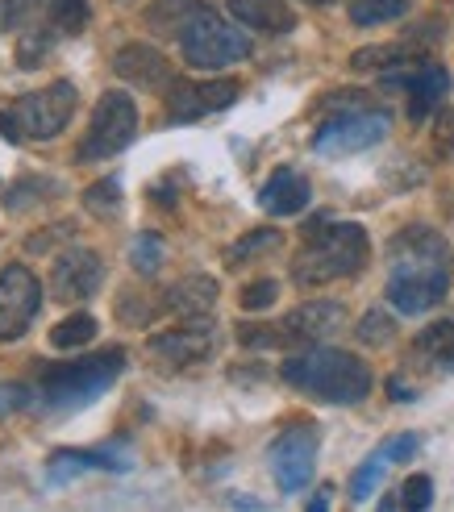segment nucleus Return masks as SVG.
Returning <instances> with one entry per match:
<instances>
[{
	"label": "nucleus",
	"mask_w": 454,
	"mask_h": 512,
	"mask_svg": "<svg viewBox=\"0 0 454 512\" xmlns=\"http://www.w3.org/2000/svg\"><path fill=\"white\" fill-rule=\"evenodd\" d=\"M413 9V0H350V21L367 30V25H388L400 21Z\"/></svg>",
	"instance_id": "25"
},
{
	"label": "nucleus",
	"mask_w": 454,
	"mask_h": 512,
	"mask_svg": "<svg viewBox=\"0 0 454 512\" xmlns=\"http://www.w3.org/2000/svg\"><path fill=\"white\" fill-rule=\"evenodd\" d=\"M163 259H167V246L159 234H138L130 242V267L138 275H159L163 271Z\"/></svg>",
	"instance_id": "28"
},
{
	"label": "nucleus",
	"mask_w": 454,
	"mask_h": 512,
	"mask_svg": "<svg viewBox=\"0 0 454 512\" xmlns=\"http://www.w3.org/2000/svg\"><path fill=\"white\" fill-rule=\"evenodd\" d=\"M213 346H217L213 325L192 321V325H180V329H167V334H155L146 342V354H150V363L163 367V371H184V367L205 363V358L213 354Z\"/></svg>",
	"instance_id": "12"
},
{
	"label": "nucleus",
	"mask_w": 454,
	"mask_h": 512,
	"mask_svg": "<svg viewBox=\"0 0 454 512\" xmlns=\"http://www.w3.org/2000/svg\"><path fill=\"white\" fill-rule=\"evenodd\" d=\"M409 50L405 46H367V50H355L350 67L355 71H388V67H405L413 59H405Z\"/></svg>",
	"instance_id": "29"
},
{
	"label": "nucleus",
	"mask_w": 454,
	"mask_h": 512,
	"mask_svg": "<svg viewBox=\"0 0 454 512\" xmlns=\"http://www.w3.org/2000/svg\"><path fill=\"white\" fill-rule=\"evenodd\" d=\"M217 279L213 275H184L175 279L163 296V309H171L175 317L184 321H205L213 309H217Z\"/></svg>",
	"instance_id": "17"
},
{
	"label": "nucleus",
	"mask_w": 454,
	"mask_h": 512,
	"mask_svg": "<svg viewBox=\"0 0 454 512\" xmlns=\"http://www.w3.org/2000/svg\"><path fill=\"white\" fill-rule=\"evenodd\" d=\"M409 117L421 125L425 117H434L446 105V92H450V71L442 63H421L409 80Z\"/></svg>",
	"instance_id": "19"
},
{
	"label": "nucleus",
	"mask_w": 454,
	"mask_h": 512,
	"mask_svg": "<svg viewBox=\"0 0 454 512\" xmlns=\"http://www.w3.org/2000/svg\"><path fill=\"white\" fill-rule=\"evenodd\" d=\"M242 84L238 80H209V84H192V80H175L167 84V121L171 125H188V121H200L209 113H221L230 109L238 100Z\"/></svg>",
	"instance_id": "11"
},
{
	"label": "nucleus",
	"mask_w": 454,
	"mask_h": 512,
	"mask_svg": "<svg viewBox=\"0 0 454 512\" xmlns=\"http://www.w3.org/2000/svg\"><path fill=\"white\" fill-rule=\"evenodd\" d=\"M450 284V246L434 225H405L388 242V304L417 317L442 304Z\"/></svg>",
	"instance_id": "1"
},
{
	"label": "nucleus",
	"mask_w": 454,
	"mask_h": 512,
	"mask_svg": "<svg viewBox=\"0 0 454 512\" xmlns=\"http://www.w3.org/2000/svg\"><path fill=\"white\" fill-rule=\"evenodd\" d=\"M317 467V429L313 425H292L271 442V475L280 492H305Z\"/></svg>",
	"instance_id": "10"
},
{
	"label": "nucleus",
	"mask_w": 454,
	"mask_h": 512,
	"mask_svg": "<svg viewBox=\"0 0 454 512\" xmlns=\"http://www.w3.org/2000/svg\"><path fill=\"white\" fill-rule=\"evenodd\" d=\"M384 467H388V458L380 454V450H375L371 458H367V463L355 471V475H350V500H367L375 488H380V479H384Z\"/></svg>",
	"instance_id": "30"
},
{
	"label": "nucleus",
	"mask_w": 454,
	"mask_h": 512,
	"mask_svg": "<svg viewBox=\"0 0 454 512\" xmlns=\"http://www.w3.org/2000/svg\"><path fill=\"white\" fill-rule=\"evenodd\" d=\"M309 200H313L309 179L300 175V171H292V167L271 171V179H267L263 192H259L263 213H271V217H296V213H305Z\"/></svg>",
	"instance_id": "16"
},
{
	"label": "nucleus",
	"mask_w": 454,
	"mask_h": 512,
	"mask_svg": "<svg viewBox=\"0 0 454 512\" xmlns=\"http://www.w3.org/2000/svg\"><path fill=\"white\" fill-rule=\"evenodd\" d=\"M105 284V259L88 246H67L50 263V288L59 300H92Z\"/></svg>",
	"instance_id": "13"
},
{
	"label": "nucleus",
	"mask_w": 454,
	"mask_h": 512,
	"mask_svg": "<svg viewBox=\"0 0 454 512\" xmlns=\"http://www.w3.org/2000/svg\"><path fill=\"white\" fill-rule=\"evenodd\" d=\"M59 42V30H50L46 21L30 25V30H21V42H17V67L21 71H34L38 63H46V55L55 50Z\"/></svg>",
	"instance_id": "24"
},
{
	"label": "nucleus",
	"mask_w": 454,
	"mask_h": 512,
	"mask_svg": "<svg viewBox=\"0 0 454 512\" xmlns=\"http://www.w3.org/2000/svg\"><path fill=\"white\" fill-rule=\"evenodd\" d=\"M280 375L292 388L309 392L313 400H325V404H359L371 396V383H375L363 358L346 354V350H330V346H309V350L284 358Z\"/></svg>",
	"instance_id": "3"
},
{
	"label": "nucleus",
	"mask_w": 454,
	"mask_h": 512,
	"mask_svg": "<svg viewBox=\"0 0 454 512\" xmlns=\"http://www.w3.org/2000/svg\"><path fill=\"white\" fill-rule=\"evenodd\" d=\"M355 334H359L363 346H384V342L396 338V321H392L384 309H371V313H363V321H359Z\"/></svg>",
	"instance_id": "32"
},
{
	"label": "nucleus",
	"mask_w": 454,
	"mask_h": 512,
	"mask_svg": "<svg viewBox=\"0 0 454 512\" xmlns=\"http://www.w3.org/2000/svg\"><path fill=\"white\" fill-rule=\"evenodd\" d=\"M409 358L430 375H454V321H434L413 338Z\"/></svg>",
	"instance_id": "18"
},
{
	"label": "nucleus",
	"mask_w": 454,
	"mask_h": 512,
	"mask_svg": "<svg viewBox=\"0 0 454 512\" xmlns=\"http://www.w3.org/2000/svg\"><path fill=\"white\" fill-rule=\"evenodd\" d=\"M388 396H392V400H413L417 392H409V383L392 375V379H388Z\"/></svg>",
	"instance_id": "39"
},
{
	"label": "nucleus",
	"mask_w": 454,
	"mask_h": 512,
	"mask_svg": "<svg viewBox=\"0 0 454 512\" xmlns=\"http://www.w3.org/2000/svg\"><path fill=\"white\" fill-rule=\"evenodd\" d=\"M284 246V234L280 229H250V234H242L230 250H225V263L230 267H242V263H255V259H263V254H271V250H280Z\"/></svg>",
	"instance_id": "23"
},
{
	"label": "nucleus",
	"mask_w": 454,
	"mask_h": 512,
	"mask_svg": "<svg viewBox=\"0 0 454 512\" xmlns=\"http://www.w3.org/2000/svg\"><path fill=\"white\" fill-rule=\"evenodd\" d=\"M330 105H338L334 117H325L313 134V150L317 155H359V150H371L388 138V113L380 109H367L363 100H350V96H334Z\"/></svg>",
	"instance_id": "5"
},
{
	"label": "nucleus",
	"mask_w": 454,
	"mask_h": 512,
	"mask_svg": "<svg viewBox=\"0 0 454 512\" xmlns=\"http://www.w3.org/2000/svg\"><path fill=\"white\" fill-rule=\"evenodd\" d=\"M134 138H138V105H134V96L130 92H105V96L96 100L92 121H88V134L80 138L75 159H80V163L113 159Z\"/></svg>",
	"instance_id": "7"
},
{
	"label": "nucleus",
	"mask_w": 454,
	"mask_h": 512,
	"mask_svg": "<svg viewBox=\"0 0 454 512\" xmlns=\"http://www.w3.org/2000/svg\"><path fill=\"white\" fill-rule=\"evenodd\" d=\"M342 325H346V304L342 300H309L280 321L288 346H313L321 338L338 334Z\"/></svg>",
	"instance_id": "14"
},
{
	"label": "nucleus",
	"mask_w": 454,
	"mask_h": 512,
	"mask_svg": "<svg viewBox=\"0 0 454 512\" xmlns=\"http://www.w3.org/2000/svg\"><path fill=\"white\" fill-rule=\"evenodd\" d=\"M371 259V242L367 229L355 221H338V225H305V246H300L296 263H292V284L296 288H325L334 279H346L363 271V263Z\"/></svg>",
	"instance_id": "2"
},
{
	"label": "nucleus",
	"mask_w": 454,
	"mask_h": 512,
	"mask_svg": "<svg viewBox=\"0 0 454 512\" xmlns=\"http://www.w3.org/2000/svg\"><path fill=\"white\" fill-rule=\"evenodd\" d=\"M121 371H125V350L121 346H105V350H96L88 358H71V363L42 367V375H38V400L46 408L71 413V408H84V404L105 396L117 383Z\"/></svg>",
	"instance_id": "4"
},
{
	"label": "nucleus",
	"mask_w": 454,
	"mask_h": 512,
	"mask_svg": "<svg viewBox=\"0 0 454 512\" xmlns=\"http://www.w3.org/2000/svg\"><path fill=\"white\" fill-rule=\"evenodd\" d=\"M325 492H330V488H321V496H313V500H309V508H313V512H321V508H330V496H325Z\"/></svg>",
	"instance_id": "40"
},
{
	"label": "nucleus",
	"mask_w": 454,
	"mask_h": 512,
	"mask_svg": "<svg viewBox=\"0 0 454 512\" xmlns=\"http://www.w3.org/2000/svg\"><path fill=\"white\" fill-rule=\"evenodd\" d=\"M75 105H80V92H75V84L71 80H55L42 92H25L13 105V121H17L21 138L50 142V138H59L71 125Z\"/></svg>",
	"instance_id": "8"
},
{
	"label": "nucleus",
	"mask_w": 454,
	"mask_h": 512,
	"mask_svg": "<svg viewBox=\"0 0 454 512\" xmlns=\"http://www.w3.org/2000/svg\"><path fill=\"white\" fill-rule=\"evenodd\" d=\"M305 5H313V9H325V5H338V0H305Z\"/></svg>",
	"instance_id": "41"
},
{
	"label": "nucleus",
	"mask_w": 454,
	"mask_h": 512,
	"mask_svg": "<svg viewBox=\"0 0 454 512\" xmlns=\"http://www.w3.org/2000/svg\"><path fill=\"white\" fill-rule=\"evenodd\" d=\"M42 313V284L30 267H5L0 271V346L21 342L30 334V325Z\"/></svg>",
	"instance_id": "9"
},
{
	"label": "nucleus",
	"mask_w": 454,
	"mask_h": 512,
	"mask_svg": "<svg viewBox=\"0 0 454 512\" xmlns=\"http://www.w3.org/2000/svg\"><path fill=\"white\" fill-rule=\"evenodd\" d=\"M113 71L117 80H125L130 88H167L175 75H171V63L163 59V50H155L150 42H125L117 55H113Z\"/></svg>",
	"instance_id": "15"
},
{
	"label": "nucleus",
	"mask_w": 454,
	"mask_h": 512,
	"mask_svg": "<svg viewBox=\"0 0 454 512\" xmlns=\"http://www.w3.org/2000/svg\"><path fill=\"white\" fill-rule=\"evenodd\" d=\"M200 9H205V0H155V5L146 9V30L180 42Z\"/></svg>",
	"instance_id": "22"
},
{
	"label": "nucleus",
	"mask_w": 454,
	"mask_h": 512,
	"mask_svg": "<svg viewBox=\"0 0 454 512\" xmlns=\"http://www.w3.org/2000/svg\"><path fill=\"white\" fill-rule=\"evenodd\" d=\"M96 338V317L92 313H71L63 317L55 329H50V346L55 350H80Z\"/></svg>",
	"instance_id": "26"
},
{
	"label": "nucleus",
	"mask_w": 454,
	"mask_h": 512,
	"mask_svg": "<svg viewBox=\"0 0 454 512\" xmlns=\"http://www.w3.org/2000/svg\"><path fill=\"white\" fill-rule=\"evenodd\" d=\"M434 150L438 155H454V109H442L438 113V125H434Z\"/></svg>",
	"instance_id": "36"
},
{
	"label": "nucleus",
	"mask_w": 454,
	"mask_h": 512,
	"mask_svg": "<svg viewBox=\"0 0 454 512\" xmlns=\"http://www.w3.org/2000/svg\"><path fill=\"white\" fill-rule=\"evenodd\" d=\"M30 404V392L17 388V383H9V388H0V413H17V408Z\"/></svg>",
	"instance_id": "37"
},
{
	"label": "nucleus",
	"mask_w": 454,
	"mask_h": 512,
	"mask_svg": "<svg viewBox=\"0 0 454 512\" xmlns=\"http://www.w3.org/2000/svg\"><path fill=\"white\" fill-rule=\"evenodd\" d=\"M113 5H138V0H113Z\"/></svg>",
	"instance_id": "42"
},
{
	"label": "nucleus",
	"mask_w": 454,
	"mask_h": 512,
	"mask_svg": "<svg viewBox=\"0 0 454 512\" xmlns=\"http://www.w3.org/2000/svg\"><path fill=\"white\" fill-rule=\"evenodd\" d=\"M55 238H75V229L67 221H59V229H50V234H42V238H30V242H25V250H46Z\"/></svg>",
	"instance_id": "38"
},
{
	"label": "nucleus",
	"mask_w": 454,
	"mask_h": 512,
	"mask_svg": "<svg viewBox=\"0 0 454 512\" xmlns=\"http://www.w3.org/2000/svg\"><path fill=\"white\" fill-rule=\"evenodd\" d=\"M46 21V0H0V34H17Z\"/></svg>",
	"instance_id": "27"
},
{
	"label": "nucleus",
	"mask_w": 454,
	"mask_h": 512,
	"mask_svg": "<svg viewBox=\"0 0 454 512\" xmlns=\"http://www.w3.org/2000/svg\"><path fill=\"white\" fill-rule=\"evenodd\" d=\"M134 463L113 450H55L50 454V483H63L75 471H130Z\"/></svg>",
	"instance_id": "21"
},
{
	"label": "nucleus",
	"mask_w": 454,
	"mask_h": 512,
	"mask_svg": "<svg viewBox=\"0 0 454 512\" xmlns=\"http://www.w3.org/2000/svg\"><path fill=\"white\" fill-rule=\"evenodd\" d=\"M380 454L388 458V463H409V458L417 454V438H413V433H396V438H388L380 446Z\"/></svg>",
	"instance_id": "35"
},
{
	"label": "nucleus",
	"mask_w": 454,
	"mask_h": 512,
	"mask_svg": "<svg viewBox=\"0 0 454 512\" xmlns=\"http://www.w3.org/2000/svg\"><path fill=\"white\" fill-rule=\"evenodd\" d=\"M180 50H184V63L192 71H221V67H234L250 55V38L238 30V25L225 21L213 5H205L184 30Z\"/></svg>",
	"instance_id": "6"
},
{
	"label": "nucleus",
	"mask_w": 454,
	"mask_h": 512,
	"mask_svg": "<svg viewBox=\"0 0 454 512\" xmlns=\"http://www.w3.org/2000/svg\"><path fill=\"white\" fill-rule=\"evenodd\" d=\"M275 300H280V284H275V279H255V284L238 296V304L246 313H263V309H271Z\"/></svg>",
	"instance_id": "33"
},
{
	"label": "nucleus",
	"mask_w": 454,
	"mask_h": 512,
	"mask_svg": "<svg viewBox=\"0 0 454 512\" xmlns=\"http://www.w3.org/2000/svg\"><path fill=\"white\" fill-rule=\"evenodd\" d=\"M434 504V483L430 475H409L405 483H400V508H430Z\"/></svg>",
	"instance_id": "34"
},
{
	"label": "nucleus",
	"mask_w": 454,
	"mask_h": 512,
	"mask_svg": "<svg viewBox=\"0 0 454 512\" xmlns=\"http://www.w3.org/2000/svg\"><path fill=\"white\" fill-rule=\"evenodd\" d=\"M84 204L96 213V217H117L121 213V179H100V184H92L88 188V196H84Z\"/></svg>",
	"instance_id": "31"
},
{
	"label": "nucleus",
	"mask_w": 454,
	"mask_h": 512,
	"mask_svg": "<svg viewBox=\"0 0 454 512\" xmlns=\"http://www.w3.org/2000/svg\"><path fill=\"white\" fill-rule=\"evenodd\" d=\"M238 25L246 30H263V34H292L296 30V13L288 9V0H225Z\"/></svg>",
	"instance_id": "20"
}]
</instances>
